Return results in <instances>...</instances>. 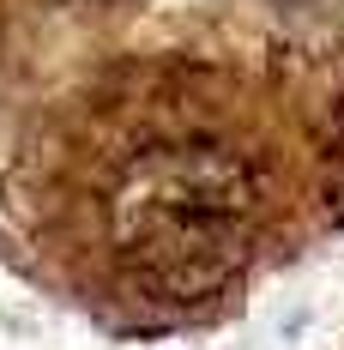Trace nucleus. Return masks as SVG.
Here are the masks:
<instances>
[{
    "mask_svg": "<svg viewBox=\"0 0 344 350\" xmlns=\"http://www.w3.org/2000/svg\"><path fill=\"white\" fill-rule=\"evenodd\" d=\"M260 217V181L217 139L145 145L109 193V236L127 266L163 302H206L241 272Z\"/></svg>",
    "mask_w": 344,
    "mask_h": 350,
    "instance_id": "1",
    "label": "nucleus"
}]
</instances>
